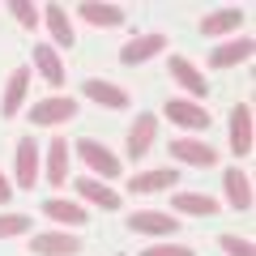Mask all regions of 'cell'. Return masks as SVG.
Returning <instances> with one entry per match:
<instances>
[{"label": "cell", "instance_id": "6da1fadb", "mask_svg": "<svg viewBox=\"0 0 256 256\" xmlns=\"http://www.w3.org/2000/svg\"><path fill=\"white\" fill-rule=\"evenodd\" d=\"M73 150L82 154V162L90 166L94 175H102V180H116V175H120V158L111 154V150L102 146V141H94V137H82Z\"/></svg>", "mask_w": 256, "mask_h": 256}, {"label": "cell", "instance_id": "7a4b0ae2", "mask_svg": "<svg viewBox=\"0 0 256 256\" xmlns=\"http://www.w3.org/2000/svg\"><path fill=\"white\" fill-rule=\"evenodd\" d=\"M166 120L171 124H180V128H188V132H201V128H210L214 120H210V111L201 107V102H192V98H166Z\"/></svg>", "mask_w": 256, "mask_h": 256}, {"label": "cell", "instance_id": "3957f363", "mask_svg": "<svg viewBox=\"0 0 256 256\" xmlns=\"http://www.w3.org/2000/svg\"><path fill=\"white\" fill-rule=\"evenodd\" d=\"M30 120L34 124H64V120H77V98H68V94H52V98H38L34 107H30Z\"/></svg>", "mask_w": 256, "mask_h": 256}, {"label": "cell", "instance_id": "277c9868", "mask_svg": "<svg viewBox=\"0 0 256 256\" xmlns=\"http://www.w3.org/2000/svg\"><path fill=\"white\" fill-rule=\"evenodd\" d=\"M26 94H30V64H18V68L9 73V82H4L0 116H4V120H18V111H22V102H26Z\"/></svg>", "mask_w": 256, "mask_h": 256}, {"label": "cell", "instance_id": "5b68a950", "mask_svg": "<svg viewBox=\"0 0 256 256\" xmlns=\"http://www.w3.org/2000/svg\"><path fill=\"white\" fill-rule=\"evenodd\" d=\"M13 175H18V188H30V192H34V184H38V146H34V137H22V141H18Z\"/></svg>", "mask_w": 256, "mask_h": 256}, {"label": "cell", "instance_id": "8992f818", "mask_svg": "<svg viewBox=\"0 0 256 256\" xmlns=\"http://www.w3.org/2000/svg\"><path fill=\"white\" fill-rule=\"evenodd\" d=\"M30 252L34 256H77L82 252V239L68 235V230H47V235L30 239Z\"/></svg>", "mask_w": 256, "mask_h": 256}, {"label": "cell", "instance_id": "52a82bcc", "mask_svg": "<svg viewBox=\"0 0 256 256\" xmlns=\"http://www.w3.org/2000/svg\"><path fill=\"white\" fill-rule=\"evenodd\" d=\"M230 150L239 158L252 154V102H235L230 107Z\"/></svg>", "mask_w": 256, "mask_h": 256}, {"label": "cell", "instance_id": "ba28073f", "mask_svg": "<svg viewBox=\"0 0 256 256\" xmlns=\"http://www.w3.org/2000/svg\"><path fill=\"white\" fill-rule=\"evenodd\" d=\"M154 137H158V116H150V111H141L137 120H132V128H128V154L132 158H146L150 150H154Z\"/></svg>", "mask_w": 256, "mask_h": 256}, {"label": "cell", "instance_id": "9c48e42d", "mask_svg": "<svg viewBox=\"0 0 256 256\" xmlns=\"http://www.w3.org/2000/svg\"><path fill=\"white\" fill-rule=\"evenodd\" d=\"M82 94L90 102H98V107H111V111H128V90H120L116 82H102V77H90V82L82 86Z\"/></svg>", "mask_w": 256, "mask_h": 256}, {"label": "cell", "instance_id": "30bf717a", "mask_svg": "<svg viewBox=\"0 0 256 256\" xmlns=\"http://www.w3.org/2000/svg\"><path fill=\"white\" fill-rule=\"evenodd\" d=\"M184 222H175L171 214L162 210H137L132 218H128V230H137V235H175Z\"/></svg>", "mask_w": 256, "mask_h": 256}, {"label": "cell", "instance_id": "8fae6325", "mask_svg": "<svg viewBox=\"0 0 256 256\" xmlns=\"http://www.w3.org/2000/svg\"><path fill=\"white\" fill-rule=\"evenodd\" d=\"M158 52H166V34H137L120 47V64H146Z\"/></svg>", "mask_w": 256, "mask_h": 256}, {"label": "cell", "instance_id": "7c38bea8", "mask_svg": "<svg viewBox=\"0 0 256 256\" xmlns=\"http://www.w3.org/2000/svg\"><path fill=\"white\" fill-rule=\"evenodd\" d=\"M252 52H256L252 34H239V38H230V43L214 47V52H210V64H214V68H235V64L252 60Z\"/></svg>", "mask_w": 256, "mask_h": 256}, {"label": "cell", "instance_id": "4fadbf2b", "mask_svg": "<svg viewBox=\"0 0 256 256\" xmlns=\"http://www.w3.org/2000/svg\"><path fill=\"white\" fill-rule=\"evenodd\" d=\"M171 77L184 86V90H188V98H192V102L210 94V82H205V73L196 68V64H188L184 56H171Z\"/></svg>", "mask_w": 256, "mask_h": 256}, {"label": "cell", "instance_id": "5bb4252c", "mask_svg": "<svg viewBox=\"0 0 256 256\" xmlns=\"http://www.w3.org/2000/svg\"><path fill=\"white\" fill-rule=\"evenodd\" d=\"M171 158H180V162H188V166H214L218 162V150H210L205 141H192V137H175L171 141Z\"/></svg>", "mask_w": 256, "mask_h": 256}, {"label": "cell", "instance_id": "9a60e30c", "mask_svg": "<svg viewBox=\"0 0 256 256\" xmlns=\"http://www.w3.org/2000/svg\"><path fill=\"white\" fill-rule=\"evenodd\" d=\"M73 188H77V196H82V201L98 205V210H107V214H116V210H120V192H116V188H107L102 180H90V175H86V180H77Z\"/></svg>", "mask_w": 256, "mask_h": 256}, {"label": "cell", "instance_id": "2e32d148", "mask_svg": "<svg viewBox=\"0 0 256 256\" xmlns=\"http://www.w3.org/2000/svg\"><path fill=\"white\" fill-rule=\"evenodd\" d=\"M128 188H132V192H171V188H180V171H175V166L141 171V175H132V180H128Z\"/></svg>", "mask_w": 256, "mask_h": 256}, {"label": "cell", "instance_id": "e0dca14e", "mask_svg": "<svg viewBox=\"0 0 256 256\" xmlns=\"http://www.w3.org/2000/svg\"><path fill=\"white\" fill-rule=\"evenodd\" d=\"M222 188H226V201L230 210H252V184H248V175L239 171V166H226V175H222Z\"/></svg>", "mask_w": 256, "mask_h": 256}, {"label": "cell", "instance_id": "ac0fdd59", "mask_svg": "<svg viewBox=\"0 0 256 256\" xmlns=\"http://www.w3.org/2000/svg\"><path fill=\"white\" fill-rule=\"evenodd\" d=\"M43 26L52 30L56 47H73L77 34H73V22H68V13L60 9V4H43Z\"/></svg>", "mask_w": 256, "mask_h": 256}, {"label": "cell", "instance_id": "d6986e66", "mask_svg": "<svg viewBox=\"0 0 256 256\" xmlns=\"http://www.w3.org/2000/svg\"><path fill=\"white\" fill-rule=\"evenodd\" d=\"M171 210L175 214H192V218H214V214H218V201H214V196H201V192H175Z\"/></svg>", "mask_w": 256, "mask_h": 256}, {"label": "cell", "instance_id": "ffe728a7", "mask_svg": "<svg viewBox=\"0 0 256 256\" xmlns=\"http://www.w3.org/2000/svg\"><path fill=\"white\" fill-rule=\"evenodd\" d=\"M34 68L43 73L47 86H64V60H60V52H56V47H47V43L34 47Z\"/></svg>", "mask_w": 256, "mask_h": 256}, {"label": "cell", "instance_id": "44dd1931", "mask_svg": "<svg viewBox=\"0 0 256 256\" xmlns=\"http://www.w3.org/2000/svg\"><path fill=\"white\" fill-rule=\"evenodd\" d=\"M244 26V9H218L210 18H201V34L205 38H218V34H230V30Z\"/></svg>", "mask_w": 256, "mask_h": 256}, {"label": "cell", "instance_id": "7402d4cb", "mask_svg": "<svg viewBox=\"0 0 256 256\" xmlns=\"http://www.w3.org/2000/svg\"><path fill=\"white\" fill-rule=\"evenodd\" d=\"M77 18H86L90 26H102V30H111V26H124V9L120 4H77Z\"/></svg>", "mask_w": 256, "mask_h": 256}, {"label": "cell", "instance_id": "603a6c76", "mask_svg": "<svg viewBox=\"0 0 256 256\" xmlns=\"http://www.w3.org/2000/svg\"><path fill=\"white\" fill-rule=\"evenodd\" d=\"M47 180L56 184V188H64V180H68V141L56 137L52 146H47Z\"/></svg>", "mask_w": 256, "mask_h": 256}, {"label": "cell", "instance_id": "cb8c5ba5", "mask_svg": "<svg viewBox=\"0 0 256 256\" xmlns=\"http://www.w3.org/2000/svg\"><path fill=\"white\" fill-rule=\"evenodd\" d=\"M43 214L56 222H64V226H82L86 222V210L77 201H64V196H52V201H43Z\"/></svg>", "mask_w": 256, "mask_h": 256}, {"label": "cell", "instance_id": "d4e9b609", "mask_svg": "<svg viewBox=\"0 0 256 256\" xmlns=\"http://www.w3.org/2000/svg\"><path fill=\"white\" fill-rule=\"evenodd\" d=\"M9 13L18 18V26H22V30H34L38 22H43V9H34L30 0H13V4H9Z\"/></svg>", "mask_w": 256, "mask_h": 256}, {"label": "cell", "instance_id": "484cf974", "mask_svg": "<svg viewBox=\"0 0 256 256\" xmlns=\"http://www.w3.org/2000/svg\"><path fill=\"white\" fill-rule=\"evenodd\" d=\"M30 230V218L26 214H0V239H18Z\"/></svg>", "mask_w": 256, "mask_h": 256}, {"label": "cell", "instance_id": "4316f807", "mask_svg": "<svg viewBox=\"0 0 256 256\" xmlns=\"http://www.w3.org/2000/svg\"><path fill=\"white\" fill-rule=\"evenodd\" d=\"M218 248H222L226 256H256L252 239H239V235H218Z\"/></svg>", "mask_w": 256, "mask_h": 256}, {"label": "cell", "instance_id": "83f0119b", "mask_svg": "<svg viewBox=\"0 0 256 256\" xmlns=\"http://www.w3.org/2000/svg\"><path fill=\"white\" fill-rule=\"evenodd\" d=\"M141 256H196V252L184 248V244H154V248H146Z\"/></svg>", "mask_w": 256, "mask_h": 256}, {"label": "cell", "instance_id": "f1b7e54d", "mask_svg": "<svg viewBox=\"0 0 256 256\" xmlns=\"http://www.w3.org/2000/svg\"><path fill=\"white\" fill-rule=\"evenodd\" d=\"M9 196H13V188H9V180H4V175H0V205L9 201Z\"/></svg>", "mask_w": 256, "mask_h": 256}]
</instances>
